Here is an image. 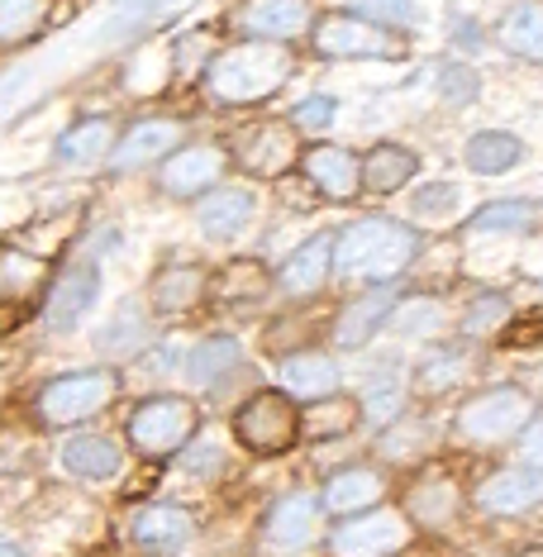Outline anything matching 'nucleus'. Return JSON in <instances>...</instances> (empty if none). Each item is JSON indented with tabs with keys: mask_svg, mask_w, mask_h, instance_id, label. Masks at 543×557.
Returning a JSON list of instances; mask_svg holds the SVG:
<instances>
[{
	"mask_svg": "<svg viewBox=\"0 0 543 557\" xmlns=\"http://www.w3.org/2000/svg\"><path fill=\"white\" fill-rule=\"evenodd\" d=\"M362 424V400H348L344 391L330 400H314L300 410V438L306 443H334Z\"/></svg>",
	"mask_w": 543,
	"mask_h": 557,
	"instance_id": "30",
	"label": "nucleus"
},
{
	"mask_svg": "<svg viewBox=\"0 0 543 557\" xmlns=\"http://www.w3.org/2000/svg\"><path fill=\"white\" fill-rule=\"evenodd\" d=\"M320 505H324V515H334V519H358V515H368V510H382V505H386V476H382V467H368V462L338 467V472L324 476Z\"/></svg>",
	"mask_w": 543,
	"mask_h": 557,
	"instance_id": "14",
	"label": "nucleus"
},
{
	"mask_svg": "<svg viewBox=\"0 0 543 557\" xmlns=\"http://www.w3.org/2000/svg\"><path fill=\"white\" fill-rule=\"evenodd\" d=\"M434 86H439V100H448L453 110H467L472 100H482V72L462 58H444L434 72Z\"/></svg>",
	"mask_w": 543,
	"mask_h": 557,
	"instance_id": "39",
	"label": "nucleus"
},
{
	"mask_svg": "<svg viewBox=\"0 0 543 557\" xmlns=\"http://www.w3.org/2000/svg\"><path fill=\"white\" fill-rule=\"evenodd\" d=\"M539 224H543V206L534 196H496L467 214L462 230L467 234H534Z\"/></svg>",
	"mask_w": 543,
	"mask_h": 557,
	"instance_id": "26",
	"label": "nucleus"
},
{
	"mask_svg": "<svg viewBox=\"0 0 543 557\" xmlns=\"http://www.w3.org/2000/svg\"><path fill=\"white\" fill-rule=\"evenodd\" d=\"M420 248H424V238L410 220L368 214V220H353L348 230H338L334 272L348 276V282L391 286L415 258H420Z\"/></svg>",
	"mask_w": 543,
	"mask_h": 557,
	"instance_id": "1",
	"label": "nucleus"
},
{
	"mask_svg": "<svg viewBox=\"0 0 543 557\" xmlns=\"http://www.w3.org/2000/svg\"><path fill=\"white\" fill-rule=\"evenodd\" d=\"M292 82V53L282 44H234L206 58V96L214 106H262Z\"/></svg>",
	"mask_w": 543,
	"mask_h": 557,
	"instance_id": "2",
	"label": "nucleus"
},
{
	"mask_svg": "<svg viewBox=\"0 0 543 557\" xmlns=\"http://www.w3.org/2000/svg\"><path fill=\"white\" fill-rule=\"evenodd\" d=\"M334 252H338V234H310L306 244L276 268V290L292 296V300L320 296L334 276Z\"/></svg>",
	"mask_w": 543,
	"mask_h": 557,
	"instance_id": "15",
	"label": "nucleus"
},
{
	"mask_svg": "<svg viewBox=\"0 0 543 557\" xmlns=\"http://www.w3.org/2000/svg\"><path fill=\"white\" fill-rule=\"evenodd\" d=\"M358 400H362V424L386 434L391 424L406 420V376L377 372V376H368V386H362Z\"/></svg>",
	"mask_w": 543,
	"mask_h": 557,
	"instance_id": "33",
	"label": "nucleus"
},
{
	"mask_svg": "<svg viewBox=\"0 0 543 557\" xmlns=\"http://www.w3.org/2000/svg\"><path fill=\"white\" fill-rule=\"evenodd\" d=\"M148 314L138 300H120L115 314H110L106 324L96 329V348L106 352V358H134V352L148 348Z\"/></svg>",
	"mask_w": 543,
	"mask_h": 557,
	"instance_id": "31",
	"label": "nucleus"
},
{
	"mask_svg": "<svg viewBox=\"0 0 543 557\" xmlns=\"http://www.w3.org/2000/svg\"><path fill=\"white\" fill-rule=\"evenodd\" d=\"M196 434V405L186 396H153L129 414V443L144 458L182 453Z\"/></svg>",
	"mask_w": 543,
	"mask_h": 557,
	"instance_id": "8",
	"label": "nucleus"
},
{
	"mask_svg": "<svg viewBox=\"0 0 543 557\" xmlns=\"http://www.w3.org/2000/svg\"><path fill=\"white\" fill-rule=\"evenodd\" d=\"M496 44L520 62H539L543 67V0H515L496 20Z\"/></svg>",
	"mask_w": 543,
	"mask_h": 557,
	"instance_id": "27",
	"label": "nucleus"
},
{
	"mask_svg": "<svg viewBox=\"0 0 543 557\" xmlns=\"http://www.w3.org/2000/svg\"><path fill=\"white\" fill-rule=\"evenodd\" d=\"M462 505H467V491L458 486V476L453 472H439V467H429L406 486V505L400 510L410 515L415 529H429V534H444L462 519Z\"/></svg>",
	"mask_w": 543,
	"mask_h": 557,
	"instance_id": "12",
	"label": "nucleus"
},
{
	"mask_svg": "<svg viewBox=\"0 0 543 557\" xmlns=\"http://www.w3.org/2000/svg\"><path fill=\"white\" fill-rule=\"evenodd\" d=\"M510 314H515V306L501 296V290H482V296H472V300L462 306L458 329H462L467 344H482V338H501V334H505Z\"/></svg>",
	"mask_w": 543,
	"mask_h": 557,
	"instance_id": "36",
	"label": "nucleus"
},
{
	"mask_svg": "<svg viewBox=\"0 0 543 557\" xmlns=\"http://www.w3.org/2000/svg\"><path fill=\"white\" fill-rule=\"evenodd\" d=\"M320 534H324V505L310 491H292L268 510V543H276V548L300 553Z\"/></svg>",
	"mask_w": 543,
	"mask_h": 557,
	"instance_id": "19",
	"label": "nucleus"
},
{
	"mask_svg": "<svg viewBox=\"0 0 543 557\" xmlns=\"http://www.w3.org/2000/svg\"><path fill=\"white\" fill-rule=\"evenodd\" d=\"M400 306V296H396V286H368V290H358L353 300H344L334 314V329H330V338H334V348H344V352H358V348H368L382 329H391V314H396Z\"/></svg>",
	"mask_w": 543,
	"mask_h": 557,
	"instance_id": "13",
	"label": "nucleus"
},
{
	"mask_svg": "<svg viewBox=\"0 0 543 557\" xmlns=\"http://www.w3.org/2000/svg\"><path fill=\"white\" fill-rule=\"evenodd\" d=\"M200 290H206V272L200 268H186V262L182 268H162L153 276V306L168 314H182L200 300Z\"/></svg>",
	"mask_w": 543,
	"mask_h": 557,
	"instance_id": "38",
	"label": "nucleus"
},
{
	"mask_svg": "<svg viewBox=\"0 0 543 557\" xmlns=\"http://www.w3.org/2000/svg\"><path fill=\"white\" fill-rule=\"evenodd\" d=\"M444 329H448V310L434 296H406L391 314V334L406 338V344H434V338H444Z\"/></svg>",
	"mask_w": 543,
	"mask_h": 557,
	"instance_id": "32",
	"label": "nucleus"
},
{
	"mask_svg": "<svg viewBox=\"0 0 543 557\" xmlns=\"http://www.w3.org/2000/svg\"><path fill=\"white\" fill-rule=\"evenodd\" d=\"M182 467L192 476H200V481H210L214 472H220L224 467V453H220V443L214 438H200V443H186L182 448Z\"/></svg>",
	"mask_w": 543,
	"mask_h": 557,
	"instance_id": "47",
	"label": "nucleus"
},
{
	"mask_svg": "<svg viewBox=\"0 0 543 557\" xmlns=\"http://www.w3.org/2000/svg\"><path fill=\"white\" fill-rule=\"evenodd\" d=\"M505 348H539L543 344V306H529V310H515L510 324L501 334Z\"/></svg>",
	"mask_w": 543,
	"mask_h": 557,
	"instance_id": "45",
	"label": "nucleus"
},
{
	"mask_svg": "<svg viewBox=\"0 0 543 557\" xmlns=\"http://www.w3.org/2000/svg\"><path fill=\"white\" fill-rule=\"evenodd\" d=\"M234 438L244 443L258 458H276V453H292L300 443V405L276 391H252L234 414Z\"/></svg>",
	"mask_w": 543,
	"mask_h": 557,
	"instance_id": "4",
	"label": "nucleus"
},
{
	"mask_svg": "<svg viewBox=\"0 0 543 557\" xmlns=\"http://www.w3.org/2000/svg\"><path fill=\"white\" fill-rule=\"evenodd\" d=\"M429 429L424 424H391L386 429V438H382V458H391V462H415L420 458V453L429 448Z\"/></svg>",
	"mask_w": 543,
	"mask_h": 557,
	"instance_id": "43",
	"label": "nucleus"
},
{
	"mask_svg": "<svg viewBox=\"0 0 543 557\" xmlns=\"http://www.w3.org/2000/svg\"><path fill=\"white\" fill-rule=\"evenodd\" d=\"M300 172L310 176V186L330 200H353L362 196V158H353L338 144H314L300 158Z\"/></svg>",
	"mask_w": 543,
	"mask_h": 557,
	"instance_id": "21",
	"label": "nucleus"
},
{
	"mask_svg": "<svg viewBox=\"0 0 543 557\" xmlns=\"http://www.w3.org/2000/svg\"><path fill=\"white\" fill-rule=\"evenodd\" d=\"M415 543V524L406 510H368L358 519H344V524L330 534V553L334 557H400Z\"/></svg>",
	"mask_w": 543,
	"mask_h": 557,
	"instance_id": "7",
	"label": "nucleus"
},
{
	"mask_svg": "<svg viewBox=\"0 0 543 557\" xmlns=\"http://www.w3.org/2000/svg\"><path fill=\"white\" fill-rule=\"evenodd\" d=\"M300 129L292 120H258L234 134V162L248 176H286L300 158Z\"/></svg>",
	"mask_w": 543,
	"mask_h": 557,
	"instance_id": "9",
	"label": "nucleus"
},
{
	"mask_svg": "<svg viewBox=\"0 0 543 557\" xmlns=\"http://www.w3.org/2000/svg\"><path fill=\"white\" fill-rule=\"evenodd\" d=\"M534 420H539V400L515 382H496V386L472 391V396L458 405L453 434H458L467 448L491 453V448H505V443H520V434Z\"/></svg>",
	"mask_w": 543,
	"mask_h": 557,
	"instance_id": "3",
	"label": "nucleus"
},
{
	"mask_svg": "<svg viewBox=\"0 0 543 557\" xmlns=\"http://www.w3.org/2000/svg\"><path fill=\"white\" fill-rule=\"evenodd\" d=\"M172 0H115V15H110V39H120V34H129V29H138L144 20H153L158 10H168Z\"/></svg>",
	"mask_w": 543,
	"mask_h": 557,
	"instance_id": "46",
	"label": "nucleus"
},
{
	"mask_svg": "<svg viewBox=\"0 0 543 557\" xmlns=\"http://www.w3.org/2000/svg\"><path fill=\"white\" fill-rule=\"evenodd\" d=\"M120 396V376L110 367H86V372H67L39 391V420L44 424H82L100 414Z\"/></svg>",
	"mask_w": 543,
	"mask_h": 557,
	"instance_id": "6",
	"label": "nucleus"
},
{
	"mask_svg": "<svg viewBox=\"0 0 543 557\" xmlns=\"http://www.w3.org/2000/svg\"><path fill=\"white\" fill-rule=\"evenodd\" d=\"M120 138H115V124L110 120H77L67 134L58 138V162H100L115 148Z\"/></svg>",
	"mask_w": 543,
	"mask_h": 557,
	"instance_id": "37",
	"label": "nucleus"
},
{
	"mask_svg": "<svg viewBox=\"0 0 543 557\" xmlns=\"http://www.w3.org/2000/svg\"><path fill=\"white\" fill-rule=\"evenodd\" d=\"M0 557H29V553H24L15 539H0Z\"/></svg>",
	"mask_w": 543,
	"mask_h": 557,
	"instance_id": "49",
	"label": "nucleus"
},
{
	"mask_svg": "<svg viewBox=\"0 0 543 557\" xmlns=\"http://www.w3.org/2000/svg\"><path fill=\"white\" fill-rule=\"evenodd\" d=\"M276 382L292 400H330L344 391V367H338L330 352L320 348H300V352H286L282 362H276Z\"/></svg>",
	"mask_w": 543,
	"mask_h": 557,
	"instance_id": "16",
	"label": "nucleus"
},
{
	"mask_svg": "<svg viewBox=\"0 0 543 557\" xmlns=\"http://www.w3.org/2000/svg\"><path fill=\"white\" fill-rule=\"evenodd\" d=\"M182 138H186L182 120H138L115 144V153H110V172L124 176L134 168H148L153 158H172L176 148H182Z\"/></svg>",
	"mask_w": 543,
	"mask_h": 557,
	"instance_id": "20",
	"label": "nucleus"
},
{
	"mask_svg": "<svg viewBox=\"0 0 543 557\" xmlns=\"http://www.w3.org/2000/svg\"><path fill=\"white\" fill-rule=\"evenodd\" d=\"M234 29L252 44H296L314 29L310 0H244L234 10Z\"/></svg>",
	"mask_w": 543,
	"mask_h": 557,
	"instance_id": "11",
	"label": "nucleus"
},
{
	"mask_svg": "<svg viewBox=\"0 0 543 557\" xmlns=\"http://www.w3.org/2000/svg\"><path fill=\"white\" fill-rule=\"evenodd\" d=\"M252 214H258V196L248 186H214L196 206V224L214 244H230V238H238L252 224Z\"/></svg>",
	"mask_w": 543,
	"mask_h": 557,
	"instance_id": "23",
	"label": "nucleus"
},
{
	"mask_svg": "<svg viewBox=\"0 0 543 557\" xmlns=\"http://www.w3.org/2000/svg\"><path fill=\"white\" fill-rule=\"evenodd\" d=\"M224 162H230V158H224L220 148H210V144L176 148V153L162 162V172H158L162 196H176V200L210 196L214 186H220V176H224Z\"/></svg>",
	"mask_w": 543,
	"mask_h": 557,
	"instance_id": "17",
	"label": "nucleus"
},
{
	"mask_svg": "<svg viewBox=\"0 0 543 557\" xmlns=\"http://www.w3.org/2000/svg\"><path fill=\"white\" fill-rule=\"evenodd\" d=\"M238 367H244V348H238V338L214 334V338H200V344L186 352V382L200 386V391H220Z\"/></svg>",
	"mask_w": 543,
	"mask_h": 557,
	"instance_id": "28",
	"label": "nucleus"
},
{
	"mask_svg": "<svg viewBox=\"0 0 543 557\" xmlns=\"http://www.w3.org/2000/svg\"><path fill=\"white\" fill-rule=\"evenodd\" d=\"M462 214V186L458 182H424L410 196V224L415 230H444Z\"/></svg>",
	"mask_w": 543,
	"mask_h": 557,
	"instance_id": "34",
	"label": "nucleus"
},
{
	"mask_svg": "<svg viewBox=\"0 0 543 557\" xmlns=\"http://www.w3.org/2000/svg\"><path fill=\"white\" fill-rule=\"evenodd\" d=\"M96 296H100V268H91V262L67 268L53 282V290H48V310H44L48 329H58V334L77 329L86 320V310L96 306Z\"/></svg>",
	"mask_w": 543,
	"mask_h": 557,
	"instance_id": "22",
	"label": "nucleus"
},
{
	"mask_svg": "<svg viewBox=\"0 0 543 557\" xmlns=\"http://www.w3.org/2000/svg\"><path fill=\"white\" fill-rule=\"evenodd\" d=\"M334 120H338V96H324V91L296 100V110H292V124L306 134H324Z\"/></svg>",
	"mask_w": 543,
	"mask_h": 557,
	"instance_id": "44",
	"label": "nucleus"
},
{
	"mask_svg": "<svg viewBox=\"0 0 543 557\" xmlns=\"http://www.w3.org/2000/svg\"><path fill=\"white\" fill-rule=\"evenodd\" d=\"M467 372H472V352H467V344H444V348L424 352V362L415 367V386H420L424 396H439V391L458 386Z\"/></svg>",
	"mask_w": 543,
	"mask_h": 557,
	"instance_id": "35",
	"label": "nucleus"
},
{
	"mask_svg": "<svg viewBox=\"0 0 543 557\" xmlns=\"http://www.w3.org/2000/svg\"><path fill=\"white\" fill-rule=\"evenodd\" d=\"M472 505L491 519H520L543 505V472L525 462H505L472 486Z\"/></svg>",
	"mask_w": 543,
	"mask_h": 557,
	"instance_id": "10",
	"label": "nucleus"
},
{
	"mask_svg": "<svg viewBox=\"0 0 543 557\" xmlns=\"http://www.w3.org/2000/svg\"><path fill=\"white\" fill-rule=\"evenodd\" d=\"M348 10L362 20H372V24H382L391 34H415L424 24L415 0H348Z\"/></svg>",
	"mask_w": 543,
	"mask_h": 557,
	"instance_id": "40",
	"label": "nucleus"
},
{
	"mask_svg": "<svg viewBox=\"0 0 543 557\" xmlns=\"http://www.w3.org/2000/svg\"><path fill=\"white\" fill-rule=\"evenodd\" d=\"M129 539H134L144 553L168 557V553H182L186 543L196 539V519L186 515L182 505H168V500L138 505V510L129 515Z\"/></svg>",
	"mask_w": 543,
	"mask_h": 557,
	"instance_id": "18",
	"label": "nucleus"
},
{
	"mask_svg": "<svg viewBox=\"0 0 543 557\" xmlns=\"http://www.w3.org/2000/svg\"><path fill=\"white\" fill-rule=\"evenodd\" d=\"M420 176V153L396 138H382L362 153V191L368 196H396Z\"/></svg>",
	"mask_w": 543,
	"mask_h": 557,
	"instance_id": "24",
	"label": "nucleus"
},
{
	"mask_svg": "<svg viewBox=\"0 0 543 557\" xmlns=\"http://www.w3.org/2000/svg\"><path fill=\"white\" fill-rule=\"evenodd\" d=\"M53 0H0V44H15L48 20Z\"/></svg>",
	"mask_w": 543,
	"mask_h": 557,
	"instance_id": "41",
	"label": "nucleus"
},
{
	"mask_svg": "<svg viewBox=\"0 0 543 557\" xmlns=\"http://www.w3.org/2000/svg\"><path fill=\"white\" fill-rule=\"evenodd\" d=\"M310 44H314V53L330 58V62H391V58L406 53L400 34L353 15V10H334V15L314 20Z\"/></svg>",
	"mask_w": 543,
	"mask_h": 557,
	"instance_id": "5",
	"label": "nucleus"
},
{
	"mask_svg": "<svg viewBox=\"0 0 543 557\" xmlns=\"http://www.w3.org/2000/svg\"><path fill=\"white\" fill-rule=\"evenodd\" d=\"M58 462H62V472H72L82 481H110L124 467V453L110 434H72V438H62Z\"/></svg>",
	"mask_w": 543,
	"mask_h": 557,
	"instance_id": "25",
	"label": "nucleus"
},
{
	"mask_svg": "<svg viewBox=\"0 0 543 557\" xmlns=\"http://www.w3.org/2000/svg\"><path fill=\"white\" fill-rule=\"evenodd\" d=\"M462 162H467V172H477V176H505L510 168L525 162V138L510 129H477L462 148Z\"/></svg>",
	"mask_w": 543,
	"mask_h": 557,
	"instance_id": "29",
	"label": "nucleus"
},
{
	"mask_svg": "<svg viewBox=\"0 0 543 557\" xmlns=\"http://www.w3.org/2000/svg\"><path fill=\"white\" fill-rule=\"evenodd\" d=\"M515 462H525V467H539L543 472V414L534 424L520 434V443H515Z\"/></svg>",
	"mask_w": 543,
	"mask_h": 557,
	"instance_id": "48",
	"label": "nucleus"
},
{
	"mask_svg": "<svg viewBox=\"0 0 543 557\" xmlns=\"http://www.w3.org/2000/svg\"><path fill=\"white\" fill-rule=\"evenodd\" d=\"M214 286L224 290V296H238V300H258L262 290H268V272L258 268V262H230L220 276H214Z\"/></svg>",
	"mask_w": 543,
	"mask_h": 557,
	"instance_id": "42",
	"label": "nucleus"
}]
</instances>
